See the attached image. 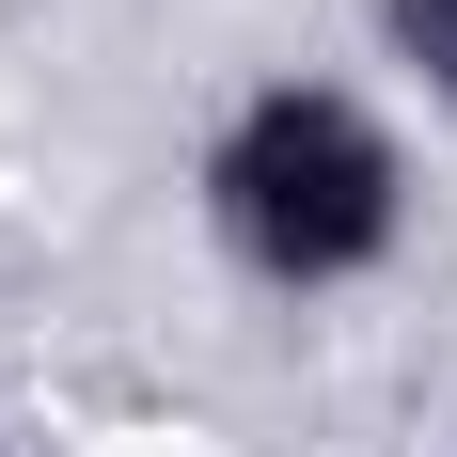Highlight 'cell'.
Segmentation results:
<instances>
[{"mask_svg":"<svg viewBox=\"0 0 457 457\" xmlns=\"http://www.w3.org/2000/svg\"><path fill=\"white\" fill-rule=\"evenodd\" d=\"M0 457H16V442H0Z\"/></svg>","mask_w":457,"mask_h":457,"instance_id":"obj_3","label":"cell"},{"mask_svg":"<svg viewBox=\"0 0 457 457\" xmlns=\"http://www.w3.org/2000/svg\"><path fill=\"white\" fill-rule=\"evenodd\" d=\"M363 16H378V63L457 111V0H363Z\"/></svg>","mask_w":457,"mask_h":457,"instance_id":"obj_2","label":"cell"},{"mask_svg":"<svg viewBox=\"0 0 457 457\" xmlns=\"http://www.w3.org/2000/svg\"><path fill=\"white\" fill-rule=\"evenodd\" d=\"M189 221L269 300H347L411 253V142L363 79H253L189 158Z\"/></svg>","mask_w":457,"mask_h":457,"instance_id":"obj_1","label":"cell"}]
</instances>
